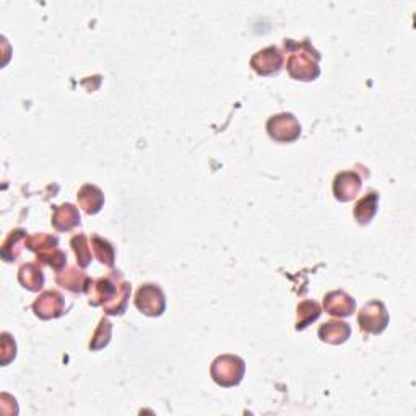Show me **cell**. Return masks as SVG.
I'll return each mask as SVG.
<instances>
[{
    "label": "cell",
    "instance_id": "1",
    "mask_svg": "<svg viewBox=\"0 0 416 416\" xmlns=\"http://www.w3.org/2000/svg\"><path fill=\"white\" fill-rule=\"evenodd\" d=\"M296 48L297 49L291 51L288 62H286V69H288L290 75L295 80H316L321 74V55L317 54V51L314 48H311V44L307 43V41H304L302 44H296Z\"/></svg>",
    "mask_w": 416,
    "mask_h": 416
},
{
    "label": "cell",
    "instance_id": "2",
    "mask_svg": "<svg viewBox=\"0 0 416 416\" xmlns=\"http://www.w3.org/2000/svg\"><path fill=\"white\" fill-rule=\"evenodd\" d=\"M246 371V363L239 356H233V354H223V356L217 358L212 364L213 381L222 387H233L243 381Z\"/></svg>",
    "mask_w": 416,
    "mask_h": 416
},
{
    "label": "cell",
    "instance_id": "3",
    "mask_svg": "<svg viewBox=\"0 0 416 416\" xmlns=\"http://www.w3.org/2000/svg\"><path fill=\"white\" fill-rule=\"evenodd\" d=\"M359 327L366 333H382L389 323V312L381 301H371L363 307L358 316Z\"/></svg>",
    "mask_w": 416,
    "mask_h": 416
},
{
    "label": "cell",
    "instance_id": "4",
    "mask_svg": "<svg viewBox=\"0 0 416 416\" xmlns=\"http://www.w3.org/2000/svg\"><path fill=\"white\" fill-rule=\"evenodd\" d=\"M269 135L276 142H295L301 135V126L293 114H279L271 117L267 124Z\"/></svg>",
    "mask_w": 416,
    "mask_h": 416
},
{
    "label": "cell",
    "instance_id": "5",
    "mask_svg": "<svg viewBox=\"0 0 416 416\" xmlns=\"http://www.w3.org/2000/svg\"><path fill=\"white\" fill-rule=\"evenodd\" d=\"M135 306L143 312V314L156 317L163 314L164 307H166V300H164V295L160 286L143 285L142 288L137 291Z\"/></svg>",
    "mask_w": 416,
    "mask_h": 416
},
{
    "label": "cell",
    "instance_id": "6",
    "mask_svg": "<svg viewBox=\"0 0 416 416\" xmlns=\"http://www.w3.org/2000/svg\"><path fill=\"white\" fill-rule=\"evenodd\" d=\"M33 309L39 319H55V317H60L64 314L65 300L59 291H46L34 301Z\"/></svg>",
    "mask_w": 416,
    "mask_h": 416
},
{
    "label": "cell",
    "instance_id": "7",
    "mask_svg": "<svg viewBox=\"0 0 416 416\" xmlns=\"http://www.w3.org/2000/svg\"><path fill=\"white\" fill-rule=\"evenodd\" d=\"M250 65H253V69L257 72L259 75H274V74H279L281 65H283V55L276 48H267L264 51H260V53H257L253 60H250Z\"/></svg>",
    "mask_w": 416,
    "mask_h": 416
},
{
    "label": "cell",
    "instance_id": "8",
    "mask_svg": "<svg viewBox=\"0 0 416 416\" xmlns=\"http://www.w3.org/2000/svg\"><path fill=\"white\" fill-rule=\"evenodd\" d=\"M356 302L345 291H332L323 297V309L330 316L348 317L354 312Z\"/></svg>",
    "mask_w": 416,
    "mask_h": 416
},
{
    "label": "cell",
    "instance_id": "9",
    "mask_svg": "<svg viewBox=\"0 0 416 416\" xmlns=\"http://www.w3.org/2000/svg\"><path fill=\"white\" fill-rule=\"evenodd\" d=\"M116 274L112 276H107V279H98V280H91L90 286H88V293H90V304L91 306H105L106 302H109L112 300V296L116 295L117 286L119 283L114 281Z\"/></svg>",
    "mask_w": 416,
    "mask_h": 416
},
{
    "label": "cell",
    "instance_id": "10",
    "mask_svg": "<svg viewBox=\"0 0 416 416\" xmlns=\"http://www.w3.org/2000/svg\"><path fill=\"white\" fill-rule=\"evenodd\" d=\"M359 189H361V179L353 171L340 173L333 182V194L340 202H348L356 197Z\"/></svg>",
    "mask_w": 416,
    "mask_h": 416
},
{
    "label": "cell",
    "instance_id": "11",
    "mask_svg": "<svg viewBox=\"0 0 416 416\" xmlns=\"http://www.w3.org/2000/svg\"><path fill=\"white\" fill-rule=\"evenodd\" d=\"M55 281L67 290L74 293H83L88 291L91 280L83 274V271L76 269V267H69L67 270L59 271L58 276H55Z\"/></svg>",
    "mask_w": 416,
    "mask_h": 416
},
{
    "label": "cell",
    "instance_id": "12",
    "mask_svg": "<svg viewBox=\"0 0 416 416\" xmlns=\"http://www.w3.org/2000/svg\"><path fill=\"white\" fill-rule=\"evenodd\" d=\"M79 205L85 210V213L96 215L105 205V194L101 192V189L91 184H86L79 191Z\"/></svg>",
    "mask_w": 416,
    "mask_h": 416
},
{
    "label": "cell",
    "instance_id": "13",
    "mask_svg": "<svg viewBox=\"0 0 416 416\" xmlns=\"http://www.w3.org/2000/svg\"><path fill=\"white\" fill-rule=\"evenodd\" d=\"M350 335H351V328L345 322L330 321L323 323V326L319 328L321 340L330 343V345H340V343L347 342Z\"/></svg>",
    "mask_w": 416,
    "mask_h": 416
},
{
    "label": "cell",
    "instance_id": "14",
    "mask_svg": "<svg viewBox=\"0 0 416 416\" xmlns=\"http://www.w3.org/2000/svg\"><path fill=\"white\" fill-rule=\"evenodd\" d=\"M53 224L58 231H70L80 224V213L72 203H64L54 208Z\"/></svg>",
    "mask_w": 416,
    "mask_h": 416
},
{
    "label": "cell",
    "instance_id": "15",
    "mask_svg": "<svg viewBox=\"0 0 416 416\" xmlns=\"http://www.w3.org/2000/svg\"><path fill=\"white\" fill-rule=\"evenodd\" d=\"M27 243H28V233H25L23 229L12 231L2 246L4 260L12 262L17 259L20 253H22V249L27 248Z\"/></svg>",
    "mask_w": 416,
    "mask_h": 416
},
{
    "label": "cell",
    "instance_id": "16",
    "mask_svg": "<svg viewBox=\"0 0 416 416\" xmlns=\"http://www.w3.org/2000/svg\"><path fill=\"white\" fill-rule=\"evenodd\" d=\"M18 280L29 291H39L44 285V274L38 264H27L18 271Z\"/></svg>",
    "mask_w": 416,
    "mask_h": 416
},
{
    "label": "cell",
    "instance_id": "17",
    "mask_svg": "<svg viewBox=\"0 0 416 416\" xmlns=\"http://www.w3.org/2000/svg\"><path fill=\"white\" fill-rule=\"evenodd\" d=\"M377 203H379V194L377 192H369L368 195L359 200L354 207V218L358 220V223L366 224L374 218V215L377 212Z\"/></svg>",
    "mask_w": 416,
    "mask_h": 416
},
{
    "label": "cell",
    "instance_id": "18",
    "mask_svg": "<svg viewBox=\"0 0 416 416\" xmlns=\"http://www.w3.org/2000/svg\"><path fill=\"white\" fill-rule=\"evenodd\" d=\"M128 297H130V285H128L127 281L121 280L119 286H117L116 295L112 296V300L109 302H106V304H105L106 314H109V316L122 314V312H124L126 307H127Z\"/></svg>",
    "mask_w": 416,
    "mask_h": 416
},
{
    "label": "cell",
    "instance_id": "19",
    "mask_svg": "<svg viewBox=\"0 0 416 416\" xmlns=\"http://www.w3.org/2000/svg\"><path fill=\"white\" fill-rule=\"evenodd\" d=\"M321 307L314 301H302L297 306V319H296V330H302L309 326L311 322L319 319Z\"/></svg>",
    "mask_w": 416,
    "mask_h": 416
},
{
    "label": "cell",
    "instance_id": "20",
    "mask_svg": "<svg viewBox=\"0 0 416 416\" xmlns=\"http://www.w3.org/2000/svg\"><path fill=\"white\" fill-rule=\"evenodd\" d=\"M91 249H93L95 255L98 257V260L101 264H105L107 267L114 265V249H112L111 243H107L106 239L100 238V236H91Z\"/></svg>",
    "mask_w": 416,
    "mask_h": 416
},
{
    "label": "cell",
    "instance_id": "21",
    "mask_svg": "<svg viewBox=\"0 0 416 416\" xmlns=\"http://www.w3.org/2000/svg\"><path fill=\"white\" fill-rule=\"evenodd\" d=\"M72 248L75 250L76 259H79V265L81 269L90 265L91 262V249L88 246V239H86L85 234H79L72 239Z\"/></svg>",
    "mask_w": 416,
    "mask_h": 416
},
{
    "label": "cell",
    "instance_id": "22",
    "mask_svg": "<svg viewBox=\"0 0 416 416\" xmlns=\"http://www.w3.org/2000/svg\"><path fill=\"white\" fill-rule=\"evenodd\" d=\"M111 332H112L111 322L107 319H101L93 338H91V343H90L91 350H101V348H105L111 340Z\"/></svg>",
    "mask_w": 416,
    "mask_h": 416
},
{
    "label": "cell",
    "instance_id": "23",
    "mask_svg": "<svg viewBox=\"0 0 416 416\" xmlns=\"http://www.w3.org/2000/svg\"><path fill=\"white\" fill-rule=\"evenodd\" d=\"M58 244H59V239L55 238V236L34 234V236H32V238H28L27 248L34 250L36 254H39V253H43V250L58 248Z\"/></svg>",
    "mask_w": 416,
    "mask_h": 416
},
{
    "label": "cell",
    "instance_id": "24",
    "mask_svg": "<svg viewBox=\"0 0 416 416\" xmlns=\"http://www.w3.org/2000/svg\"><path fill=\"white\" fill-rule=\"evenodd\" d=\"M17 354V347H15V342L10 338L8 333H4L2 335V364L7 366V364L12 361Z\"/></svg>",
    "mask_w": 416,
    "mask_h": 416
}]
</instances>
